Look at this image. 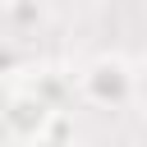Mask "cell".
Masks as SVG:
<instances>
[{
  "mask_svg": "<svg viewBox=\"0 0 147 147\" xmlns=\"http://www.w3.org/2000/svg\"><path fill=\"white\" fill-rule=\"evenodd\" d=\"M133 92H138V74L124 55H96L78 74V96L96 110H119L133 101Z\"/></svg>",
  "mask_w": 147,
  "mask_h": 147,
  "instance_id": "6da1fadb",
  "label": "cell"
},
{
  "mask_svg": "<svg viewBox=\"0 0 147 147\" xmlns=\"http://www.w3.org/2000/svg\"><path fill=\"white\" fill-rule=\"evenodd\" d=\"M60 110L64 106H55L51 96H41L32 83H9V101H5V133H9V142L14 147H37L51 133V124H55Z\"/></svg>",
  "mask_w": 147,
  "mask_h": 147,
  "instance_id": "7a4b0ae2",
  "label": "cell"
},
{
  "mask_svg": "<svg viewBox=\"0 0 147 147\" xmlns=\"http://www.w3.org/2000/svg\"><path fill=\"white\" fill-rule=\"evenodd\" d=\"M5 18H9V28H37L41 23V0H5Z\"/></svg>",
  "mask_w": 147,
  "mask_h": 147,
  "instance_id": "3957f363",
  "label": "cell"
},
{
  "mask_svg": "<svg viewBox=\"0 0 147 147\" xmlns=\"http://www.w3.org/2000/svg\"><path fill=\"white\" fill-rule=\"evenodd\" d=\"M37 147H74V138H41Z\"/></svg>",
  "mask_w": 147,
  "mask_h": 147,
  "instance_id": "277c9868",
  "label": "cell"
}]
</instances>
